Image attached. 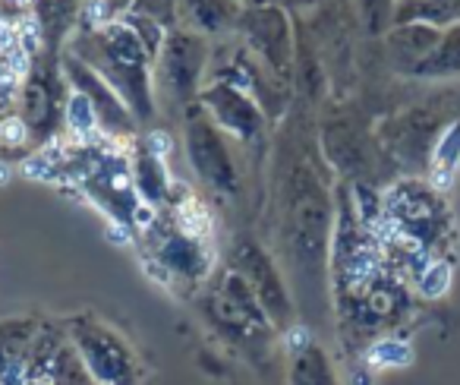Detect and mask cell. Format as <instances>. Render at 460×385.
I'll list each match as a JSON object with an SVG mask.
<instances>
[{
    "instance_id": "6da1fadb",
    "label": "cell",
    "mask_w": 460,
    "mask_h": 385,
    "mask_svg": "<svg viewBox=\"0 0 460 385\" xmlns=\"http://www.w3.org/2000/svg\"><path fill=\"white\" fill-rule=\"evenodd\" d=\"M372 237L391 253L397 269L420 284L435 265H451L454 250V215L441 190L432 180L403 177L382 196L378 221L369 228Z\"/></svg>"
},
{
    "instance_id": "7a4b0ae2",
    "label": "cell",
    "mask_w": 460,
    "mask_h": 385,
    "mask_svg": "<svg viewBox=\"0 0 460 385\" xmlns=\"http://www.w3.org/2000/svg\"><path fill=\"white\" fill-rule=\"evenodd\" d=\"M66 51L83 60L85 67H92L127 102L139 127H148L158 117L152 83L155 51L129 20L123 16L85 20L66 45Z\"/></svg>"
},
{
    "instance_id": "3957f363",
    "label": "cell",
    "mask_w": 460,
    "mask_h": 385,
    "mask_svg": "<svg viewBox=\"0 0 460 385\" xmlns=\"http://www.w3.org/2000/svg\"><path fill=\"white\" fill-rule=\"evenodd\" d=\"M66 108H70V83L64 64L58 54H48L45 48L35 45L16 92V123L22 130V139L32 146L51 142L54 133L66 123Z\"/></svg>"
},
{
    "instance_id": "277c9868",
    "label": "cell",
    "mask_w": 460,
    "mask_h": 385,
    "mask_svg": "<svg viewBox=\"0 0 460 385\" xmlns=\"http://www.w3.org/2000/svg\"><path fill=\"white\" fill-rule=\"evenodd\" d=\"M211 51H215V41L186 29H171L164 35L152 67L158 111L180 117L190 104L199 102V92L208 79Z\"/></svg>"
},
{
    "instance_id": "5b68a950",
    "label": "cell",
    "mask_w": 460,
    "mask_h": 385,
    "mask_svg": "<svg viewBox=\"0 0 460 385\" xmlns=\"http://www.w3.org/2000/svg\"><path fill=\"white\" fill-rule=\"evenodd\" d=\"M183 123V152L196 180L215 196L234 200L243 190V165L237 158V142L208 117L202 104H190L180 114Z\"/></svg>"
},
{
    "instance_id": "8992f818",
    "label": "cell",
    "mask_w": 460,
    "mask_h": 385,
    "mask_svg": "<svg viewBox=\"0 0 460 385\" xmlns=\"http://www.w3.org/2000/svg\"><path fill=\"white\" fill-rule=\"evenodd\" d=\"M234 39L252 54L262 67H269L278 79L290 83L296 64V39H294V20L281 0L269 4H250L243 7L240 26Z\"/></svg>"
},
{
    "instance_id": "52a82bcc",
    "label": "cell",
    "mask_w": 460,
    "mask_h": 385,
    "mask_svg": "<svg viewBox=\"0 0 460 385\" xmlns=\"http://www.w3.org/2000/svg\"><path fill=\"white\" fill-rule=\"evenodd\" d=\"M60 64H64L66 83H70V92L79 98V102L89 108L92 121H95V130L102 139L111 142H133L139 136V121L133 117V111L127 108L120 95L98 76L92 67H85L79 58H73L70 51L60 54Z\"/></svg>"
},
{
    "instance_id": "ba28073f",
    "label": "cell",
    "mask_w": 460,
    "mask_h": 385,
    "mask_svg": "<svg viewBox=\"0 0 460 385\" xmlns=\"http://www.w3.org/2000/svg\"><path fill=\"white\" fill-rule=\"evenodd\" d=\"M199 104L208 111V117L243 148H256L269 136V114L259 108L252 95H246L237 85L224 83V79H208L199 92Z\"/></svg>"
},
{
    "instance_id": "9c48e42d",
    "label": "cell",
    "mask_w": 460,
    "mask_h": 385,
    "mask_svg": "<svg viewBox=\"0 0 460 385\" xmlns=\"http://www.w3.org/2000/svg\"><path fill=\"white\" fill-rule=\"evenodd\" d=\"M85 7L89 0H29V16L39 32V48L60 58L85 22Z\"/></svg>"
},
{
    "instance_id": "30bf717a",
    "label": "cell",
    "mask_w": 460,
    "mask_h": 385,
    "mask_svg": "<svg viewBox=\"0 0 460 385\" xmlns=\"http://www.w3.org/2000/svg\"><path fill=\"white\" fill-rule=\"evenodd\" d=\"M441 130L435 127V121L426 111H407L403 117L391 121L385 127L388 136V152L397 155V161H403L407 167L420 165V171L429 174V158H432L435 139Z\"/></svg>"
},
{
    "instance_id": "8fae6325",
    "label": "cell",
    "mask_w": 460,
    "mask_h": 385,
    "mask_svg": "<svg viewBox=\"0 0 460 385\" xmlns=\"http://www.w3.org/2000/svg\"><path fill=\"white\" fill-rule=\"evenodd\" d=\"M240 0H177V29L196 32L202 39H234L243 16Z\"/></svg>"
},
{
    "instance_id": "7c38bea8",
    "label": "cell",
    "mask_w": 460,
    "mask_h": 385,
    "mask_svg": "<svg viewBox=\"0 0 460 385\" xmlns=\"http://www.w3.org/2000/svg\"><path fill=\"white\" fill-rule=\"evenodd\" d=\"M133 184L136 192L142 196L146 206L164 202L173 190L171 171L164 161V139L161 136H148V139H136V155H133Z\"/></svg>"
},
{
    "instance_id": "4fadbf2b",
    "label": "cell",
    "mask_w": 460,
    "mask_h": 385,
    "mask_svg": "<svg viewBox=\"0 0 460 385\" xmlns=\"http://www.w3.org/2000/svg\"><path fill=\"white\" fill-rule=\"evenodd\" d=\"M413 79H454L460 76V22L441 26L438 41L432 45V51L416 64V70L410 73Z\"/></svg>"
},
{
    "instance_id": "5bb4252c",
    "label": "cell",
    "mask_w": 460,
    "mask_h": 385,
    "mask_svg": "<svg viewBox=\"0 0 460 385\" xmlns=\"http://www.w3.org/2000/svg\"><path fill=\"white\" fill-rule=\"evenodd\" d=\"M407 22H426V26L460 22V0H397L394 26H407Z\"/></svg>"
},
{
    "instance_id": "9a60e30c",
    "label": "cell",
    "mask_w": 460,
    "mask_h": 385,
    "mask_svg": "<svg viewBox=\"0 0 460 385\" xmlns=\"http://www.w3.org/2000/svg\"><path fill=\"white\" fill-rule=\"evenodd\" d=\"M457 171H460V121H454L435 139L432 158H429V174H432L429 180L441 190Z\"/></svg>"
},
{
    "instance_id": "2e32d148",
    "label": "cell",
    "mask_w": 460,
    "mask_h": 385,
    "mask_svg": "<svg viewBox=\"0 0 460 385\" xmlns=\"http://www.w3.org/2000/svg\"><path fill=\"white\" fill-rule=\"evenodd\" d=\"M123 13L142 16V20L158 22L161 29H177V0H127Z\"/></svg>"
},
{
    "instance_id": "e0dca14e",
    "label": "cell",
    "mask_w": 460,
    "mask_h": 385,
    "mask_svg": "<svg viewBox=\"0 0 460 385\" xmlns=\"http://www.w3.org/2000/svg\"><path fill=\"white\" fill-rule=\"evenodd\" d=\"M359 4V16H363L366 29L372 35H388L394 26V7L397 0H357Z\"/></svg>"
},
{
    "instance_id": "ac0fdd59",
    "label": "cell",
    "mask_w": 460,
    "mask_h": 385,
    "mask_svg": "<svg viewBox=\"0 0 460 385\" xmlns=\"http://www.w3.org/2000/svg\"><path fill=\"white\" fill-rule=\"evenodd\" d=\"M20 83H22L20 64H16V58L10 54L7 45H0V108L10 104V98H16Z\"/></svg>"
},
{
    "instance_id": "d6986e66",
    "label": "cell",
    "mask_w": 460,
    "mask_h": 385,
    "mask_svg": "<svg viewBox=\"0 0 460 385\" xmlns=\"http://www.w3.org/2000/svg\"><path fill=\"white\" fill-rule=\"evenodd\" d=\"M240 4H246V7H250V4H269V0H240Z\"/></svg>"
},
{
    "instance_id": "ffe728a7",
    "label": "cell",
    "mask_w": 460,
    "mask_h": 385,
    "mask_svg": "<svg viewBox=\"0 0 460 385\" xmlns=\"http://www.w3.org/2000/svg\"><path fill=\"white\" fill-rule=\"evenodd\" d=\"M294 4H313V0H294Z\"/></svg>"
},
{
    "instance_id": "44dd1931",
    "label": "cell",
    "mask_w": 460,
    "mask_h": 385,
    "mask_svg": "<svg viewBox=\"0 0 460 385\" xmlns=\"http://www.w3.org/2000/svg\"><path fill=\"white\" fill-rule=\"evenodd\" d=\"M0 4H7V0H0Z\"/></svg>"
}]
</instances>
